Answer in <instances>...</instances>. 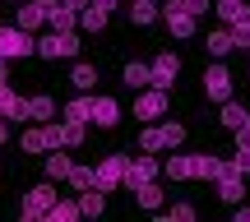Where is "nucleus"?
<instances>
[{"mask_svg":"<svg viewBox=\"0 0 250 222\" xmlns=\"http://www.w3.org/2000/svg\"><path fill=\"white\" fill-rule=\"evenodd\" d=\"M83 213H79V199H61L56 195V204L46 208V222H79Z\"/></svg>","mask_w":250,"mask_h":222,"instance_id":"obj_20","label":"nucleus"},{"mask_svg":"<svg viewBox=\"0 0 250 222\" xmlns=\"http://www.w3.org/2000/svg\"><path fill=\"white\" fill-rule=\"evenodd\" d=\"M5 139H9V121L0 116V143H5Z\"/></svg>","mask_w":250,"mask_h":222,"instance_id":"obj_40","label":"nucleus"},{"mask_svg":"<svg viewBox=\"0 0 250 222\" xmlns=\"http://www.w3.org/2000/svg\"><path fill=\"white\" fill-rule=\"evenodd\" d=\"M79 213L83 218H102V213H107V190H98V185L79 190Z\"/></svg>","mask_w":250,"mask_h":222,"instance_id":"obj_18","label":"nucleus"},{"mask_svg":"<svg viewBox=\"0 0 250 222\" xmlns=\"http://www.w3.org/2000/svg\"><path fill=\"white\" fill-rule=\"evenodd\" d=\"M19 143H23V153H46V130H42V125H33V130H23V139H19Z\"/></svg>","mask_w":250,"mask_h":222,"instance_id":"obj_32","label":"nucleus"},{"mask_svg":"<svg viewBox=\"0 0 250 222\" xmlns=\"http://www.w3.org/2000/svg\"><path fill=\"white\" fill-rule=\"evenodd\" d=\"M223 176V158L213 153H195V181H218Z\"/></svg>","mask_w":250,"mask_h":222,"instance_id":"obj_23","label":"nucleus"},{"mask_svg":"<svg viewBox=\"0 0 250 222\" xmlns=\"http://www.w3.org/2000/svg\"><path fill=\"white\" fill-rule=\"evenodd\" d=\"M134 116H139V121H158V116H167V88H158V83L139 88V98H134Z\"/></svg>","mask_w":250,"mask_h":222,"instance_id":"obj_6","label":"nucleus"},{"mask_svg":"<svg viewBox=\"0 0 250 222\" xmlns=\"http://www.w3.org/2000/svg\"><path fill=\"white\" fill-rule=\"evenodd\" d=\"M116 121H121V102H116V98H93V121H88V125L111 130Z\"/></svg>","mask_w":250,"mask_h":222,"instance_id":"obj_15","label":"nucleus"},{"mask_svg":"<svg viewBox=\"0 0 250 222\" xmlns=\"http://www.w3.org/2000/svg\"><path fill=\"white\" fill-rule=\"evenodd\" d=\"M98 5H107V9H111V5H116V0H98Z\"/></svg>","mask_w":250,"mask_h":222,"instance_id":"obj_41","label":"nucleus"},{"mask_svg":"<svg viewBox=\"0 0 250 222\" xmlns=\"http://www.w3.org/2000/svg\"><path fill=\"white\" fill-rule=\"evenodd\" d=\"M158 222H195V204H171L167 213L158 208Z\"/></svg>","mask_w":250,"mask_h":222,"instance_id":"obj_33","label":"nucleus"},{"mask_svg":"<svg viewBox=\"0 0 250 222\" xmlns=\"http://www.w3.org/2000/svg\"><path fill=\"white\" fill-rule=\"evenodd\" d=\"M121 79H125V88L139 93V88H148V83H153V70H148V65H139V61H130V65L121 70Z\"/></svg>","mask_w":250,"mask_h":222,"instance_id":"obj_21","label":"nucleus"},{"mask_svg":"<svg viewBox=\"0 0 250 222\" xmlns=\"http://www.w3.org/2000/svg\"><path fill=\"white\" fill-rule=\"evenodd\" d=\"M56 195H61V190H56V181H42V185H33L23 195V218L28 222H42L46 218V208L56 204Z\"/></svg>","mask_w":250,"mask_h":222,"instance_id":"obj_4","label":"nucleus"},{"mask_svg":"<svg viewBox=\"0 0 250 222\" xmlns=\"http://www.w3.org/2000/svg\"><path fill=\"white\" fill-rule=\"evenodd\" d=\"M70 83H74L79 93H93V88H98V70H93V65H74Z\"/></svg>","mask_w":250,"mask_h":222,"instance_id":"obj_29","label":"nucleus"},{"mask_svg":"<svg viewBox=\"0 0 250 222\" xmlns=\"http://www.w3.org/2000/svg\"><path fill=\"white\" fill-rule=\"evenodd\" d=\"M0 116H5V121H23V98H19L9 83H0Z\"/></svg>","mask_w":250,"mask_h":222,"instance_id":"obj_22","label":"nucleus"},{"mask_svg":"<svg viewBox=\"0 0 250 222\" xmlns=\"http://www.w3.org/2000/svg\"><path fill=\"white\" fill-rule=\"evenodd\" d=\"M176 5L186 9V14H195V19H199V14H208V5H213V0H176Z\"/></svg>","mask_w":250,"mask_h":222,"instance_id":"obj_35","label":"nucleus"},{"mask_svg":"<svg viewBox=\"0 0 250 222\" xmlns=\"http://www.w3.org/2000/svg\"><path fill=\"white\" fill-rule=\"evenodd\" d=\"M246 116H250V107H241V102H232V98H227V102H223V116H218V121H223L227 130H236Z\"/></svg>","mask_w":250,"mask_h":222,"instance_id":"obj_31","label":"nucleus"},{"mask_svg":"<svg viewBox=\"0 0 250 222\" xmlns=\"http://www.w3.org/2000/svg\"><path fill=\"white\" fill-rule=\"evenodd\" d=\"M56 116V102L46 98V93H37V98H23V121H33V125H46Z\"/></svg>","mask_w":250,"mask_h":222,"instance_id":"obj_12","label":"nucleus"},{"mask_svg":"<svg viewBox=\"0 0 250 222\" xmlns=\"http://www.w3.org/2000/svg\"><path fill=\"white\" fill-rule=\"evenodd\" d=\"M125 167H130V158H125V153H107V158L98 162V190H116L121 181H125Z\"/></svg>","mask_w":250,"mask_h":222,"instance_id":"obj_7","label":"nucleus"},{"mask_svg":"<svg viewBox=\"0 0 250 222\" xmlns=\"http://www.w3.org/2000/svg\"><path fill=\"white\" fill-rule=\"evenodd\" d=\"M37 56L42 61H61V56H79V37H74V28L70 33H46V37H37Z\"/></svg>","mask_w":250,"mask_h":222,"instance_id":"obj_2","label":"nucleus"},{"mask_svg":"<svg viewBox=\"0 0 250 222\" xmlns=\"http://www.w3.org/2000/svg\"><path fill=\"white\" fill-rule=\"evenodd\" d=\"M158 171H162L158 153H139V158H130V167H125V181H121V185L134 190V185H144V181H158Z\"/></svg>","mask_w":250,"mask_h":222,"instance_id":"obj_5","label":"nucleus"},{"mask_svg":"<svg viewBox=\"0 0 250 222\" xmlns=\"http://www.w3.org/2000/svg\"><path fill=\"white\" fill-rule=\"evenodd\" d=\"M227 167H232V171H241V176H246V171H250V153H241V148H236V158L227 162Z\"/></svg>","mask_w":250,"mask_h":222,"instance_id":"obj_36","label":"nucleus"},{"mask_svg":"<svg viewBox=\"0 0 250 222\" xmlns=\"http://www.w3.org/2000/svg\"><path fill=\"white\" fill-rule=\"evenodd\" d=\"M61 5H70V9H83V5H93V0H61Z\"/></svg>","mask_w":250,"mask_h":222,"instance_id":"obj_39","label":"nucleus"},{"mask_svg":"<svg viewBox=\"0 0 250 222\" xmlns=\"http://www.w3.org/2000/svg\"><path fill=\"white\" fill-rule=\"evenodd\" d=\"M65 181H70V190L79 195V190H93V185H98V171H93V167H70V176H65Z\"/></svg>","mask_w":250,"mask_h":222,"instance_id":"obj_27","label":"nucleus"},{"mask_svg":"<svg viewBox=\"0 0 250 222\" xmlns=\"http://www.w3.org/2000/svg\"><path fill=\"white\" fill-rule=\"evenodd\" d=\"M130 19L139 28H148L153 19H158V5H153V0H130Z\"/></svg>","mask_w":250,"mask_h":222,"instance_id":"obj_30","label":"nucleus"},{"mask_svg":"<svg viewBox=\"0 0 250 222\" xmlns=\"http://www.w3.org/2000/svg\"><path fill=\"white\" fill-rule=\"evenodd\" d=\"M46 23H51L56 33H70V28L79 23V9H70V5H61V0H56V5L46 9Z\"/></svg>","mask_w":250,"mask_h":222,"instance_id":"obj_19","label":"nucleus"},{"mask_svg":"<svg viewBox=\"0 0 250 222\" xmlns=\"http://www.w3.org/2000/svg\"><path fill=\"white\" fill-rule=\"evenodd\" d=\"M246 51H250V46H246Z\"/></svg>","mask_w":250,"mask_h":222,"instance_id":"obj_42","label":"nucleus"},{"mask_svg":"<svg viewBox=\"0 0 250 222\" xmlns=\"http://www.w3.org/2000/svg\"><path fill=\"white\" fill-rule=\"evenodd\" d=\"M0 83H9V61L0 56Z\"/></svg>","mask_w":250,"mask_h":222,"instance_id":"obj_38","label":"nucleus"},{"mask_svg":"<svg viewBox=\"0 0 250 222\" xmlns=\"http://www.w3.org/2000/svg\"><path fill=\"white\" fill-rule=\"evenodd\" d=\"M218 195H223L227 204H241V199H246V185H241V171H232V167H227V162H223V176H218Z\"/></svg>","mask_w":250,"mask_h":222,"instance_id":"obj_14","label":"nucleus"},{"mask_svg":"<svg viewBox=\"0 0 250 222\" xmlns=\"http://www.w3.org/2000/svg\"><path fill=\"white\" fill-rule=\"evenodd\" d=\"M162 139H167V148H181V143H186V125L167 121V125H162Z\"/></svg>","mask_w":250,"mask_h":222,"instance_id":"obj_34","label":"nucleus"},{"mask_svg":"<svg viewBox=\"0 0 250 222\" xmlns=\"http://www.w3.org/2000/svg\"><path fill=\"white\" fill-rule=\"evenodd\" d=\"M148 70H153V83L171 93V88H176V74H181V61H176V56H171V51H162L158 61L148 65Z\"/></svg>","mask_w":250,"mask_h":222,"instance_id":"obj_9","label":"nucleus"},{"mask_svg":"<svg viewBox=\"0 0 250 222\" xmlns=\"http://www.w3.org/2000/svg\"><path fill=\"white\" fill-rule=\"evenodd\" d=\"M204 98L208 102H227L232 98V70H227V65H208L204 70Z\"/></svg>","mask_w":250,"mask_h":222,"instance_id":"obj_8","label":"nucleus"},{"mask_svg":"<svg viewBox=\"0 0 250 222\" xmlns=\"http://www.w3.org/2000/svg\"><path fill=\"white\" fill-rule=\"evenodd\" d=\"M204 46H208V56H218V61H223V56L236 51V37H232V28H213V33L204 37Z\"/></svg>","mask_w":250,"mask_h":222,"instance_id":"obj_17","label":"nucleus"},{"mask_svg":"<svg viewBox=\"0 0 250 222\" xmlns=\"http://www.w3.org/2000/svg\"><path fill=\"white\" fill-rule=\"evenodd\" d=\"M236 222H250V204H236Z\"/></svg>","mask_w":250,"mask_h":222,"instance_id":"obj_37","label":"nucleus"},{"mask_svg":"<svg viewBox=\"0 0 250 222\" xmlns=\"http://www.w3.org/2000/svg\"><path fill=\"white\" fill-rule=\"evenodd\" d=\"M167 148V139H162V125H144V134H139V153H162Z\"/></svg>","mask_w":250,"mask_h":222,"instance_id":"obj_26","label":"nucleus"},{"mask_svg":"<svg viewBox=\"0 0 250 222\" xmlns=\"http://www.w3.org/2000/svg\"><path fill=\"white\" fill-rule=\"evenodd\" d=\"M0 56L5 61H19V56H37V37L23 33V28H0Z\"/></svg>","mask_w":250,"mask_h":222,"instance_id":"obj_3","label":"nucleus"},{"mask_svg":"<svg viewBox=\"0 0 250 222\" xmlns=\"http://www.w3.org/2000/svg\"><path fill=\"white\" fill-rule=\"evenodd\" d=\"M65 121H83V125L93 121V98H88V93H79V98L65 102Z\"/></svg>","mask_w":250,"mask_h":222,"instance_id":"obj_25","label":"nucleus"},{"mask_svg":"<svg viewBox=\"0 0 250 222\" xmlns=\"http://www.w3.org/2000/svg\"><path fill=\"white\" fill-rule=\"evenodd\" d=\"M162 176H171V181H195V153H171V158L162 162Z\"/></svg>","mask_w":250,"mask_h":222,"instance_id":"obj_13","label":"nucleus"},{"mask_svg":"<svg viewBox=\"0 0 250 222\" xmlns=\"http://www.w3.org/2000/svg\"><path fill=\"white\" fill-rule=\"evenodd\" d=\"M70 167H74L70 153H51V158H46V181H65V176H70Z\"/></svg>","mask_w":250,"mask_h":222,"instance_id":"obj_28","label":"nucleus"},{"mask_svg":"<svg viewBox=\"0 0 250 222\" xmlns=\"http://www.w3.org/2000/svg\"><path fill=\"white\" fill-rule=\"evenodd\" d=\"M162 19H167V28H171V37H195V14H186V9L171 0L167 9H162Z\"/></svg>","mask_w":250,"mask_h":222,"instance_id":"obj_11","label":"nucleus"},{"mask_svg":"<svg viewBox=\"0 0 250 222\" xmlns=\"http://www.w3.org/2000/svg\"><path fill=\"white\" fill-rule=\"evenodd\" d=\"M79 23H83V33H102V28L111 23V9L93 0V5H83V9H79Z\"/></svg>","mask_w":250,"mask_h":222,"instance_id":"obj_16","label":"nucleus"},{"mask_svg":"<svg viewBox=\"0 0 250 222\" xmlns=\"http://www.w3.org/2000/svg\"><path fill=\"white\" fill-rule=\"evenodd\" d=\"M213 9H218V14H223V23L232 28L236 46H241V51H246V46H250V5H246V0H218Z\"/></svg>","mask_w":250,"mask_h":222,"instance_id":"obj_1","label":"nucleus"},{"mask_svg":"<svg viewBox=\"0 0 250 222\" xmlns=\"http://www.w3.org/2000/svg\"><path fill=\"white\" fill-rule=\"evenodd\" d=\"M56 0H28V5H19V28L23 33H37V28L46 23V9H51Z\"/></svg>","mask_w":250,"mask_h":222,"instance_id":"obj_10","label":"nucleus"},{"mask_svg":"<svg viewBox=\"0 0 250 222\" xmlns=\"http://www.w3.org/2000/svg\"><path fill=\"white\" fill-rule=\"evenodd\" d=\"M134 199H139V208L158 213V208H162V190H158V181H144V185H134Z\"/></svg>","mask_w":250,"mask_h":222,"instance_id":"obj_24","label":"nucleus"}]
</instances>
